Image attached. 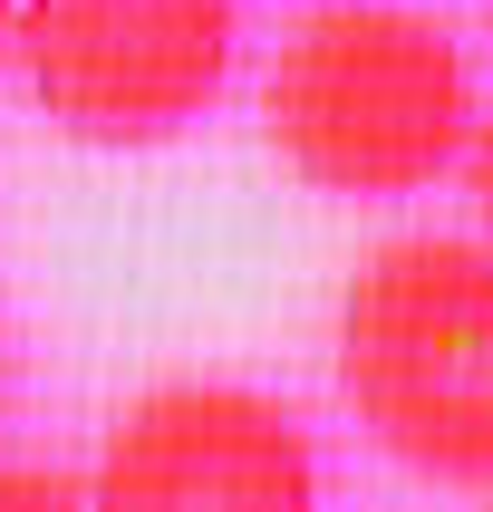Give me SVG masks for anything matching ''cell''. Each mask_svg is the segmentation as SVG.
I'll use <instances>...</instances> for the list:
<instances>
[{"mask_svg": "<svg viewBox=\"0 0 493 512\" xmlns=\"http://www.w3.org/2000/svg\"><path fill=\"white\" fill-rule=\"evenodd\" d=\"M242 0H20V78L78 145H165L232 78Z\"/></svg>", "mask_w": 493, "mask_h": 512, "instance_id": "3957f363", "label": "cell"}, {"mask_svg": "<svg viewBox=\"0 0 493 512\" xmlns=\"http://www.w3.org/2000/svg\"><path fill=\"white\" fill-rule=\"evenodd\" d=\"M97 512H319L310 426L242 377H165L97 445Z\"/></svg>", "mask_w": 493, "mask_h": 512, "instance_id": "277c9868", "label": "cell"}, {"mask_svg": "<svg viewBox=\"0 0 493 512\" xmlns=\"http://www.w3.org/2000/svg\"><path fill=\"white\" fill-rule=\"evenodd\" d=\"M0 58H20V0H0Z\"/></svg>", "mask_w": 493, "mask_h": 512, "instance_id": "52a82bcc", "label": "cell"}, {"mask_svg": "<svg viewBox=\"0 0 493 512\" xmlns=\"http://www.w3.org/2000/svg\"><path fill=\"white\" fill-rule=\"evenodd\" d=\"M0 512H97V493L68 484L58 464H0Z\"/></svg>", "mask_w": 493, "mask_h": 512, "instance_id": "5b68a950", "label": "cell"}, {"mask_svg": "<svg viewBox=\"0 0 493 512\" xmlns=\"http://www.w3.org/2000/svg\"><path fill=\"white\" fill-rule=\"evenodd\" d=\"M339 397L426 484H493V242L397 232L339 290Z\"/></svg>", "mask_w": 493, "mask_h": 512, "instance_id": "7a4b0ae2", "label": "cell"}, {"mask_svg": "<svg viewBox=\"0 0 493 512\" xmlns=\"http://www.w3.org/2000/svg\"><path fill=\"white\" fill-rule=\"evenodd\" d=\"M319 10H358V0H319Z\"/></svg>", "mask_w": 493, "mask_h": 512, "instance_id": "ba28073f", "label": "cell"}, {"mask_svg": "<svg viewBox=\"0 0 493 512\" xmlns=\"http://www.w3.org/2000/svg\"><path fill=\"white\" fill-rule=\"evenodd\" d=\"M464 184H474V213H484V232H493V107H484V126H474V155H464Z\"/></svg>", "mask_w": 493, "mask_h": 512, "instance_id": "8992f818", "label": "cell"}, {"mask_svg": "<svg viewBox=\"0 0 493 512\" xmlns=\"http://www.w3.org/2000/svg\"><path fill=\"white\" fill-rule=\"evenodd\" d=\"M474 68L455 29L397 0L358 10H310L281 39L261 78V136L300 184L348 203H397L426 194L445 165L474 155Z\"/></svg>", "mask_w": 493, "mask_h": 512, "instance_id": "6da1fadb", "label": "cell"}]
</instances>
